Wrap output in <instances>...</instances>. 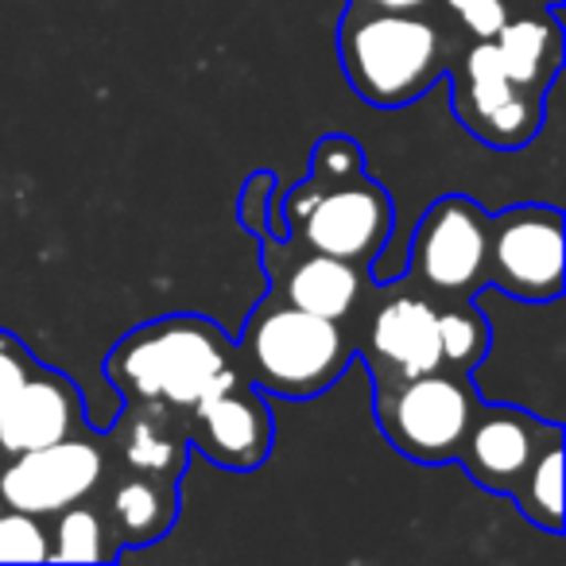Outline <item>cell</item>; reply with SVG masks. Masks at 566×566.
Listing matches in <instances>:
<instances>
[{"mask_svg": "<svg viewBox=\"0 0 566 566\" xmlns=\"http://www.w3.org/2000/svg\"><path fill=\"white\" fill-rule=\"evenodd\" d=\"M338 63L354 94L373 109H403L447 74V28L423 12L346 4L338 20Z\"/></svg>", "mask_w": 566, "mask_h": 566, "instance_id": "obj_3", "label": "cell"}, {"mask_svg": "<svg viewBox=\"0 0 566 566\" xmlns=\"http://www.w3.org/2000/svg\"><path fill=\"white\" fill-rule=\"evenodd\" d=\"M563 210L558 206H509L489 213L485 280L504 300L547 307L563 300Z\"/></svg>", "mask_w": 566, "mask_h": 566, "instance_id": "obj_7", "label": "cell"}, {"mask_svg": "<svg viewBox=\"0 0 566 566\" xmlns=\"http://www.w3.org/2000/svg\"><path fill=\"white\" fill-rule=\"evenodd\" d=\"M86 431L90 419L82 388L66 373L51 369V365H35L24 388L0 411V454H24V450L51 447V442L74 439Z\"/></svg>", "mask_w": 566, "mask_h": 566, "instance_id": "obj_14", "label": "cell"}, {"mask_svg": "<svg viewBox=\"0 0 566 566\" xmlns=\"http://www.w3.org/2000/svg\"><path fill=\"white\" fill-rule=\"evenodd\" d=\"M105 377L125 403H167L190 411L206 392L241 377L233 338L206 315H164L140 323L109 349Z\"/></svg>", "mask_w": 566, "mask_h": 566, "instance_id": "obj_2", "label": "cell"}, {"mask_svg": "<svg viewBox=\"0 0 566 566\" xmlns=\"http://www.w3.org/2000/svg\"><path fill=\"white\" fill-rule=\"evenodd\" d=\"M35 357L24 342L17 338L12 331H0V411L9 408L12 396L24 388V380L35 373Z\"/></svg>", "mask_w": 566, "mask_h": 566, "instance_id": "obj_23", "label": "cell"}, {"mask_svg": "<svg viewBox=\"0 0 566 566\" xmlns=\"http://www.w3.org/2000/svg\"><path fill=\"white\" fill-rule=\"evenodd\" d=\"M392 195L365 175V156L349 136H323L307 179L272 195V237L365 268L392 241Z\"/></svg>", "mask_w": 566, "mask_h": 566, "instance_id": "obj_1", "label": "cell"}, {"mask_svg": "<svg viewBox=\"0 0 566 566\" xmlns=\"http://www.w3.org/2000/svg\"><path fill=\"white\" fill-rule=\"evenodd\" d=\"M558 434H563L558 419H543L539 411H527L520 403L481 400L462 450H458V465L485 493L509 496L512 485L532 465V458Z\"/></svg>", "mask_w": 566, "mask_h": 566, "instance_id": "obj_12", "label": "cell"}, {"mask_svg": "<svg viewBox=\"0 0 566 566\" xmlns=\"http://www.w3.org/2000/svg\"><path fill=\"white\" fill-rule=\"evenodd\" d=\"M447 74H454V117L481 144L516 151L539 136L543 97L512 86L493 40H473Z\"/></svg>", "mask_w": 566, "mask_h": 566, "instance_id": "obj_9", "label": "cell"}, {"mask_svg": "<svg viewBox=\"0 0 566 566\" xmlns=\"http://www.w3.org/2000/svg\"><path fill=\"white\" fill-rule=\"evenodd\" d=\"M489 349H493V326L481 300H439L442 369L473 377L489 361Z\"/></svg>", "mask_w": 566, "mask_h": 566, "instance_id": "obj_19", "label": "cell"}, {"mask_svg": "<svg viewBox=\"0 0 566 566\" xmlns=\"http://www.w3.org/2000/svg\"><path fill=\"white\" fill-rule=\"evenodd\" d=\"M233 349L244 380L280 400L323 396L357 357L349 323L311 315L272 295L249 311Z\"/></svg>", "mask_w": 566, "mask_h": 566, "instance_id": "obj_4", "label": "cell"}, {"mask_svg": "<svg viewBox=\"0 0 566 566\" xmlns=\"http://www.w3.org/2000/svg\"><path fill=\"white\" fill-rule=\"evenodd\" d=\"M187 442L195 454L229 473H252L268 462L275 442V419L268 396L241 377L206 392L187 411Z\"/></svg>", "mask_w": 566, "mask_h": 566, "instance_id": "obj_11", "label": "cell"}, {"mask_svg": "<svg viewBox=\"0 0 566 566\" xmlns=\"http://www.w3.org/2000/svg\"><path fill=\"white\" fill-rule=\"evenodd\" d=\"M478 408L481 392L465 373L431 369L373 385V419L380 434L419 465L458 462Z\"/></svg>", "mask_w": 566, "mask_h": 566, "instance_id": "obj_5", "label": "cell"}, {"mask_svg": "<svg viewBox=\"0 0 566 566\" xmlns=\"http://www.w3.org/2000/svg\"><path fill=\"white\" fill-rule=\"evenodd\" d=\"M109 473H140L179 489L187 470V411L167 403H125L117 423L105 434Z\"/></svg>", "mask_w": 566, "mask_h": 566, "instance_id": "obj_15", "label": "cell"}, {"mask_svg": "<svg viewBox=\"0 0 566 566\" xmlns=\"http://www.w3.org/2000/svg\"><path fill=\"white\" fill-rule=\"evenodd\" d=\"M349 326H354V349L369 365L373 385L442 369L439 300L419 292L403 275L369 287Z\"/></svg>", "mask_w": 566, "mask_h": 566, "instance_id": "obj_6", "label": "cell"}, {"mask_svg": "<svg viewBox=\"0 0 566 566\" xmlns=\"http://www.w3.org/2000/svg\"><path fill=\"white\" fill-rule=\"evenodd\" d=\"M264 272L272 283L268 292L272 300L292 303L311 315L338 318V323H354L357 307L373 287L365 264L300 249L280 237H264Z\"/></svg>", "mask_w": 566, "mask_h": 566, "instance_id": "obj_13", "label": "cell"}, {"mask_svg": "<svg viewBox=\"0 0 566 566\" xmlns=\"http://www.w3.org/2000/svg\"><path fill=\"white\" fill-rule=\"evenodd\" d=\"M51 535L43 516L0 504V563H48Z\"/></svg>", "mask_w": 566, "mask_h": 566, "instance_id": "obj_21", "label": "cell"}, {"mask_svg": "<svg viewBox=\"0 0 566 566\" xmlns=\"http://www.w3.org/2000/svg\"><path fill=\"white\" fill-rule=\"evenodd\" d=\"M485 241L489 213L465 195H442L419 218L400 275L434 300H478L489 287Z\"/></svg>", "mask_w": 566, "mask_h": 566, "instance_id": "obj_8", "label": "cell"}, {"mask_svg": "<svg viewBox=\"0 0 566 566\" xmlns=\"http://www.w3.org/2000/svg\"><path fill=\"white\" fill-rule=\"evenodd\" d=\"M442 9L462 24L470 40H493L496 28L509 20V0H439Z\"/></svg>", "mask_w": 566, "mask_h": 566, "instance_id": "obj_22", "label": "cell"}, {"mask_svg": "<svg viewBox=\"0 0 566 566\" xmlns=\"http://www.w3.org/2000/svg\"><path fill=\"white\" fill-rule=\"evenodd\" d=\"M539 4H547V9H558V4H563V0H539Z\"/></svg>", "mask_w": 566, "mask_h": 566, "instance_id": "obj_26", "label": "cell"}, {"mask_svg": "<svg viewBox=\"0 0 566 566\" xmlns=\"http://www.w3.org/2000/svg\"><path fill=\"white\" fill-rule=\"evenodd\" d=\"M51 527V555L48 563H117L120 547L113 539V527L105 520V509L86 501H74L59 509Z\"/></svg>", "mask_w": 566, "mask_h": 566, "instance_id": "obj_18", "label": "cell"}, {"mask_svg": "<svg viewBox=\"0 0 566 566\" xmlns=\"http://www.w3.org/2000/svg\"><path fill=\"white\" fill-rule=\"evenodd\" d=\"M493 48L512 86L527 90L535 97H547V90L555 86L558 71H563V24H558V9L539 4V9L524 12V17H512L509 12V20L496 28Z\"/></svg>", "mask_w": 566, "mask_h": 566, "instance_id": "obj_16", "label": "cell"}, {"mask_svg": "<svg viewBox=\"0 0 566 566\" xmlns=\"http://www.w3.org/2000/svg\"><path fill=\"white\" fill-rule=\"evenodd\" d=\"M97 493H102L105 520H109L120 555L128 547L136 551L148 547V543H159L175 527V520H179V489L140 478V473L113 470Z\"/></svg>", "mask_w": 566, "mask_h": 566, "instance_id": "obj_17", "label": "cell"}, {"mask_svg": "<svg viewBox=\"0 0 566 566\" xmlns=\"http://www.w3.org/2000/svg\"><path fill=\"white\" fill-rule=\"evenodd\" d=\"M272 190H275V175L272 171H256L244 179L241 190V226L249 233L272 237Z\"/></svg>", "mask_w": 566, "mask_h": 566, "instance_id": "obj_24", "label": "cell"}, {"mask_svg": "<svg viewBox=\"0 0 566 566\" xmlns=\"http://www.w3.org/2000/svg\"><path fill=\"white\" fill-rule=\"evenodd\" d=\"M105 478H109L105 434L97 439L94 431H86L51 447L9 454V462L0 465V504L48 520L66 504L94 496Z\"/></svg>", "mask_w": 566, "mask_h": 566, "instance_id": "obj_10", "label": "cell"}, {"mask_svg": "<svg viewBox=\"0 0 566 566\" xmlns=\"http://www.w3.org/2000/svg\"><path fill=\"white\" fill-rule=\"evenodd\" d=\"M509 496L535 527H543L547 535H563V434L532 458Z\"/></svg>", "mask_w": 566, "mask_h": 566, "instance_id": "obj_20", "label": "cell"}, {"mask_svg": "<svg viewBox=\"0 0 566 566\" xmlns=\"http://www.w3.org/2000/svg\"><path fill=\"white\" fill-rule=\"evenodd\" d=\"M349 4H361V9H388V12H423V9H431L434 0H349Z\"/></svg>", "mask_w": 566, "mask_h": 566, "instance_id": "obj_25", "label": "cell"}]
</instances>
